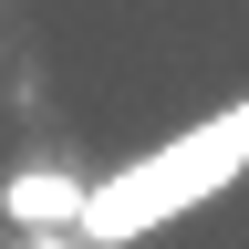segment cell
Masks as SVG:
<instances>
[{"label":"cell","instance_id":"cell-2","mask_svg":"<svg viewBox=\"0 0 249 249\" xmlns=\"http://www.w3.org/2000/svg\"><path fill=\"white\" fill-rule=\"evenodd\" d=\"M21 249H83L73 229H21Z\"/></svg>","mask_w":249,"mask_h":249},{"label":"cell","instance_id":"cell-1","mask_svg":"<svg viewBox=\"0 0 249 249\" xmlns=\"http://www.w3.org/2000/svg\"><path fill=\"white\" fill-rule=\"evenodd\" d=\"M0 218H11V229H73L83 239L93 177H73V166H11V177H0Z\"/></svg>","mask_w":249,"mask_h":249}]
</instances>
